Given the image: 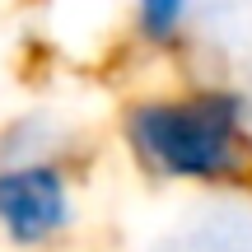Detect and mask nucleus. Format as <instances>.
<instances>
[{
    "label": "nucleus",
    "instance_id": "1",
    "mask_svg": "<svg viewBox=\"0 0 252 252\" xmlns=\"http://www.w3.org/2000/svg\"><path fill=\"white\" fill-rule=\"evenodd\" d=\"M122 140L159 182L224 187L252 178V103L229 84L135 98L122 112Z\"/></svg>",
    "mask_w": 252,
    "mask_h": 252
},
{
    "label": "nucleus",
    "instance_id": "2",
    "mask_svg": "<svg viewBox=\"0 0 252 252\" xmlns=\"http://www.w3.org/2000/svg\"><path fill=\"white\" fill-rule=\"evenodd\" d=\"M70 159L56 150V126L47 117H28L0 131V238L9 248H52L75 229Z\"/></svg>",
    "mask_w": 252,
    "mask_h": 252
},
{
    "label": "nucleus",
    "instance_id": "3",
    "mask_svg": "<svg viewBox=\"0 0 252 252\" xmlns=\"http://www.w3.org/2000/svg\"><path fill=\"white\" fill-rule=\"evenodd\" d=\"M191 9H196V0H135V9H131L135 37H140L145 47L168 52V47H178V37L187 33Z\"/></svg>",
    "mask_w": 252,
    "mask_h": 252
}]
</instances>
